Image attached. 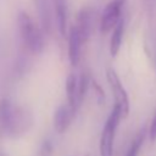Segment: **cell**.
Returning a JSON list of instances; mask_svg holds the SVG:
<instances>
[{
    "label": "cell",
    "mask_w": 156,
    "mask_h": 156,
    "mask_svg": "<svg viewBox=\"0 0 156 156\" xmlns=\"http://www.w3.org/2000/svg\"><path fill=\"white\" fill-rule=\"evenodd\" d=\"M34 123L32 111L9 98L0 100V139H18L27 134Z\"/></svg>",
    "instance_id": "6da1fadb"
},
{
    "label": "cell",
    "mask_w": 156,
    "mask_h": 156,
    "mask_svg": "<svg viewBox=\"0 0 156 156\" xmlns=\"http://www.w3.org/2000/svg\"><path fill=\"white\" fill-rule=\"evenodd\" d=\"M16 23L20 38L26 50L33 55L41 54L45 48V33L41 27L38 26L24 10H18Z\"/></svg>",
    "instance_id": "7a4b0ae2"
},
{
    "label": "cell",
    "mask_w": 156,
    "mask_h": 156,
    "mask_svg": "<svg viewBox=\"0 0 156 156\" xmlns=\"http://www.w3.org/2000/svg\"><path fill=\"white\" fill-rule=\"evenodd\" d=\"M122 119L119 108L113 105L100 135V144H99V152L100 156H113V144H115V135L116 129Z\"/></svg>",
    "instance_id": "3957f363"
},
{
    "label": "cell",
    "mask_w": 156,
    "mask_h": 156,
    "mask_svg": "<svg viewBox=\"0 0 156 156\" xmlns=\"http://www.w3.org/2000/svg\"><path fill=\"white\" fill-rule=\"evenodd\" d=\"M106 79H107L108 85L111 88V91H112V95H113V99H115V105L119 108L122 119H124L129 115L128 94H127L123 84L121 83L118 74L116 73V71L113 68H111V67L106 68Z\"/></svg>",
    "instance_id": "277c9868"
},
{
    "label": "cell",
    "mask_w": 156,
    "mask_h": 156,
    "mask_svg": "<svg viewBox=\"0 0 156 156\" xmlns=\"http://www.w3.org/2000/svg\"><path fill=\"white\" fill-rule=\"evenodd\" d=\"M124 2L126 0H110L105 6L100 20V32L102 34H107L110 30H113L117 23L122 20L121 13Z\"/></svg>",
    "instance_id": "5b68a950"
},
{
    "label": "cell",
    "mask_w": 156,
    "mask_h": 156,
    "mask_svg": "<svg viewBox=\"0 0 156 156\" xmlns=\"http://www.w3.org/2000/svg\"><path fill=\"white\" fill-rule=\"evenodd\" d=\"M37 13L39 17L40 27L45 34L52 32L55 24V13H54V2L52 0H34Z\"/></svg>",
    "instance_id": "8992f818"
},
{
    "label": "cell",
    "mask_w": 156,
    "mask_h": 156,
    "mask_svg": "<svg viewBox=\"0 0 156 156\" xmlns=\"http://www.w3.org/2000/svg\"><path fill=\"white\" fill-rule=\"evenodd\" d=\"M93 18H94V11L89 6H85V7L80 9L79 12L77 13L76 23L73 26L78 30V33H79L84 44L90 38V34H91V30H93Z\"/></svg>",
    "instance_id": "52a82bcc"
},
{
    "label": "cell",
    "mask_w": 156,
    "mask_h": 156,
    "mask_svg": "<svg viewBox=\"0 0 156 156\" xmlns=\"http://www.w3.org/2000/svg\"><path fill=\"white\" fill-rule=\"evenodd\" d=\"M73 117H74V113L72 112V110L68 106V104L58 105L55 108L54 117H52V124H54L55 132L58 133V134L65 133L68 129Z\"/></svg>",
    "instance_id": "ba28073f"
},
{
    "label": "cell",
    "mask_w": 156,
    "mask_h": 156,
    "mask_svg": "<svg viewBox=\"0 0 156 156\" xmlns=\"http://www.w3.org/2000/svg\"><path fill=\"white\" fill-rule=\"evenodd\" d=\"M83 45H84V43H83L78 30L76 29L74 26H72L68 30V60L73 67H76L80 61Z\"/></svg>",
    "instance_id": "9c48e42d"
},
{
    "label": "cell",
    "mask_w": 156,
    "mask_h": 156,
    "mask_svg": "<svg viewBox=\"0 0 156 156\" xmlns=\"http://www.w3.org/2000/svg\"><path fill=\"white\" fill-rule=\"evenodd\" d=\"M78 83H79V77L76 73L71 72L66 77V83H65L66 99H67V104L71 107L74 116L79 110V106H78Z\"/></svg>",
    "instance_id": "30bf717a"
},
{
    "label": "cell",
    "mask_w": 156,
    "mask_h": 156,
    "mask_svg": "<svg viewBox=\"0 0 156 156\" xmlns=\"http://www.w3.org/2000/svg\"><path fill=\"white\" fill-rule=\"evenodd\" d=\"M55 24L61 37H66L67 33V0H52Z\"/></svg>",
    "instance_id": "8fae6325"
},
{
    "label": "cell",
    "mask_w": 156,
    "mask_h": 156,
    "mask_svg": "<svg viewBox=\"0 0 156 156\" xmlns=\"http://www.w3.org/2000/svg\"><path fill=\"white\" fill-rule=\"evenodd\" d=\"M123 33H124V21L123 18L117 23V26L113 28L111 39H110V54L112 57L117 56L121 45H122V39H123Z\"/></svg>",
    "instance_id": "7c38bea8"
},
{
    "label": "cell",
    "mask_w": 156,
    "mask_h": 156,
    "mask_svg": "<svg viewBox=\"0 0 156 156\" xmlns=\"http://www.w3.org/2000/svg\"><path fill=\"white\" fill-rule=\"evenodd\" d=\"M30 61L28 60V57L26 55H18L13 62V67H12V72L13 76L16 78H22L23 76H26L30 68Z\"/></svg>",
    "instance_id": "4fadbf2b"
},
{
    "label": "cell",
    "mask_w": 156,
    "mask_h": 156,
    "mask_svg": "<svg viewBox=\"0 0 156 156\" xmlns=\"http://www.w3.org/2000/svg\"><path fill=\"white\" fill-rule=\"evenodd\" d=\"M55 150V141L54 138L48 135L41 140V144L38 150V156H52Z\"/></svg>",
    "instance_id": "5bb4252c"
},
{
    "label": "cell",
    "mask_w": 156,
    "mask_h": 156,
    "mask_svg": "<svg viewBox=\"0 0 156 156\" xmlns=\"http://www.w3.org/2000/svg\"><path fill=\"white\" fill-rule=\"evenodd\" d=\"M144 138H145V130L143 129L133 139V141H132V144H130V146H129L126 156H138L139 155V151H140V147L143 145Z\"/></svg>",
    "instance_id": "9a60e30c"
},
{
    "label": "cell",
    "mask_w": 156,
    "mask_h": 156,
    "mask_svg": "<svg viewBox=\"0 0 156 156\" xmlns=\"http://www.w3.org/2000/svg\"><path fill=\"white\" fill-rule=\"evenodd\" d=\"M91 87H93V90L95 91V95H96L98 101H99L100 104L104 102V100H105V94H104V90L101 89V87H100L94 79H91Z\"/></svg>",
    "instance_id": "2e32d148"
},
{
    "label": "cell",
    "mask_w": 156,
    "mask_h": 156,
    "mask_svg": "<svg viewBox=\"0 0 156 156\" xmlns=\"http://www.w3.org/2000/svg\"><path fill=\"white\" fill-rule=\"evenodd\" d=\"M149 136H150L151 141L156 140V112H155V116H154V118L151 121V124L149 127Z\"/></svg>",
    "instance_id": "e0dca14e"
},
{
    "label": "cell",
    "mask_w": 156,
    "mask_h": 156,
    "mask_svg": "<svg viewBox=\"0 0 156 156\" xmlns=\"http://www.w3.org/2000/svg\"><path fill=\"white\" fill-rule=\"evenodd\" d=\"M0 156H6V155H5V154H4L2 151H0Z\"/></svg>",
    "instance_id": "ac0fdd59"
}]
</instances>
